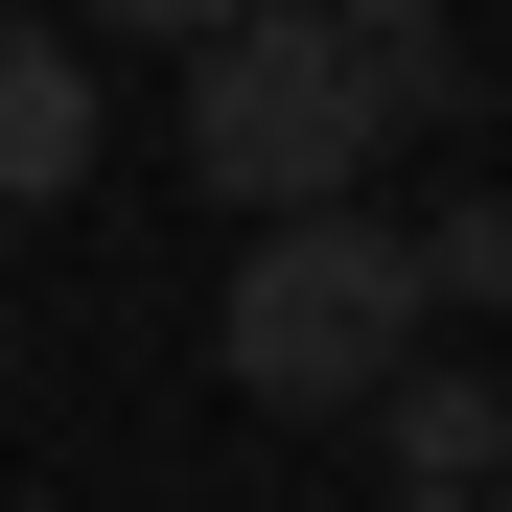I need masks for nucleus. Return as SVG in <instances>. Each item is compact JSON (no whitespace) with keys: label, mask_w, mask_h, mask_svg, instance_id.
I'll list each match as a JSON object with an SVG mask.
<instances>
[{"label":"nucleus","mask_w":512,"mask_h":512,"mask_svg":"<svg viewBox=\"0 0 512 512\" xmlns=\"http://www.w3.org/2000/svg\"><path fill=\"white\" fill-rule=\"evenodd\" d=\"M70 187H94V47L0 24V210H70Z\"/></svg>","instance_id":"3"},{"label":"nucleus","mask_w":512,"mask_h":512,"mask_svg":"<svg viewBox=\"0 0 512 512\" xmlns=\"http://www.w3.org/2000/svg\"><path fill=\"white\" fill-rule=\"evenodd\" d=\"M396 489H489V512H512V396H489L466 350L396 373Z\"/></svg>","instance_id":"4"},{"label":"nucleus","mask_w":512,"mask_h":512,"mask_svg":"<svg viewBox=\"0 0 512 512\" xmlns=\"http://www.w3.org/2000/svg\"><path fill=\"white\" fill-rule=\"evenodd\" d=\"M396 512H489V489H396Z\"/></svg>","instance_id":"8"},{"label":"nucleus","mask_w":512,"mask_h":512,"mask_svg":"<svg viewBox=\"0 0 512 512\" xmlns=\"http://www.w3.org/2000/svg\"><path fill=\"white\" fill-rule=\"evenodd\" d=\"M419 256H443V303H512V187H489V210H443Z\"/></svg>","instance_id":"5"},{"label":"nucleus","mask_w":512,"mask_h":512,"mask_svg":"<svg viewBox=\"0 0 512 512\" xmlns=\"http://www.w3.org/2000/svg\"><path fill=\"white\" fill-rule=\"evenodd\" d=\"M94 24H163V47H187V70H210L233 24H280V0H94Z\"/></svg>","instance_id":"6"},{"label":"nucleus","mask_w":512,"mask_h":512,"mask_svg":"<svg viewBox=\"0 0 512 512\" xmlns=\"http://www.w3.org/2000/svg\"><path fill=\"white\" fill-rule=\"evenodd\" d=\"M419 326H443V256H419L396 210H303V233H256L233 256V303H210V350L256 419H350L419 373Z\"/></svg>","instance_id":"2"},{"label":"nucleus","mask_w":512,"mask_h":512,"mask_svg":"<svg viewBox=\"0 0 512 512\" xmlns=\"http://www.w3.org/2000/svg\"><path fill=\"white\" fill-rule=\"evenodd\" d=\"M326 24H373V47H443V0H326Z\"/></svg>","instance_id":"7"},{"label":"nucleus","mask_w":512,"mask_h":512,"mask_svg":"<svg viewBox=\"0 0 512 512\" xmlns=\"http://www.w3.org/2000/svg\"><path fill=\"white\" fill-rule=\"evenodd\" d=\"M443 94H466L443 47H373V24H326V0H280V24H233L187 70V163L256 233H303V210H350V163H396V117H443Z\"/></svg>","instance_id":"1"}]
</instances>
